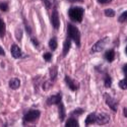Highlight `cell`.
<instances>
[{
  "mask_svg": "<svg viewBox=\"0 0 127 127\" xmlns=\"http://www.w3.org/2000/svg\"><path fill=\"white\" fill-rule=\"evenodd\" d=\"M70 48H71V41H70V38L67 37V39L64 41V44H63V54H62L63 57H65L67 55Z\"/></svg>",
  "mask_w": 127,
  "mask_h": 127,
  "instance_id": "obj_13",
  "label": "cell"
},
{
  "mask_svg": "<svg viewBox=\"0 0 127 127\" xmlns=\"http://www.w3.org/2000/svg\"><path fill=\"white\" fill-rule=\"evenodd\" d=\"M123 114H124L125 117H127V107H125V108L123 109Z\"/></svg>",
  "mask_w": 127,
  "mask_h": 127,
  "instance_id": "obj_34",
  "label": "cell"
},
{
  "mask_svg": "<svg viewBox=\"0 0 127 127\" xmlns=\"http://www.w3.org/2000/svg\"><path fill=\"white\" fill-rule=\"evenodd\" d=\"M60 102H62V95L61 93H58L57 95L54 96H51L47 99V105L48 106H52V105H57Z\"/></svg>",
  "mask_w": 127,
  "mask_h": 127,
  "instance_id": "obj_7",
  "label": "cell"
},
{
  "mask_svg": "<svg viewBox=\"0 0 127 127\" xmlns=\"http://www.w3.org/2000/svg\"><path fill=\"white\" fill-rule=\"evenodd\" d=\"M5 31H6V25L4 20L0 17V38H3L5 36Z\"/></svg>",
  "mask_w": 127,
  "mask_h": 127,
  "instance_id": "obj_19",
  "label": "cell"
},
{
  "mask_svg": "<svg viewBox=\"0 0 127 127\" xmlns=\"http://www.w3.org/2000/svg\"><path fill=\"white\" fill-rule=\"evenodd\" d=\"M43 58H44L45 61H47V62L51 61V59H52V53H50V52H46L45 54L43 55Z\"/></svg>",
  "mask_w": 127,
  "mask_h": 127,
  "instance_id": "obj_26",
  "label": "cell"
},
{
  "mask_svg": "<svg viewBox=\"0 0 127 127\" xmlns=\"http://www.w3.org/2000/svg\"><path fill=\"white\" fill-rule=\"evenodd\" d=\"M10 52H11V56L14 58V59H18L23 56V51L22 49H20L17 45L13 44L11 46V48H10Z\"/></svg>",
  "mask_w": 127,
  "mask_h": 127,
  "instance_id": "obj_9",
  "label": "cell"
},
{
  "mask_svg": "<svg viewBox=\"0 0 127 127\" xmlns=\"http://www.w3.org/2000/svg\"><path fill=\"white\" fill-rule=\"evenodd\" d=\"M42 1H43L44 5H45V7H46L47 9H49V8L51 7V2H50V0H42Z\"/></svg>",
  "mask_w": 127,
  "mask_h": 127,
  "instance_id": "obj_29",
  "label": "cell"
},
{
  "mask_svg": "<svg viewBox=\"0 0 127 127\" xmlns=\"http://www.w3.org/2000/svg\"><path fill=\"white\" fill-rule=\"evenodd\" d=\"M65 126H66V127H78L79 124H78V121H77L75 118L70 117V118L66 121Z\"/></svg>",
  "mask_w": 127,
  "mask_h": 127,
  "instance_id": "obj_17",
  "label": "cell"
},
{
  "mask_svg": "<svg viewBox=\"0 0 127 127\" xmlns=\"http://www.w3.org/2000/svg\"><path fill=\"white\" fill-rule=\"evenodd\" d=\"M105 101H106V104L109 106V108L113 111V112H117V108H118V101L114 99L113 97H111L110 95L108 94H105Z\"/></svg>",
  "mask_w": 127,
  "mask_h": 127,
  "instance_id": "obj_5",
  "label": "cell"
},
{
  "mask_svg": "<svg viewBox=\"0 0 127 127\" xmlns=\"http://www.w3.org/2000/svg\"><path fill=\"white\" fill-rule=\"evenodd\" d=\"M24 24H25V27H26V30H27V33H28L29 35H32V29H31V27L28 25L27 19H24Z\"/></svg>",
  "mask_w": 127,
  "mask_h": 127,
  "instance_id": "obj_27",
  "label": "cell"
},
{
  "mask_svg": "<svg viewBox=\"0 0 127 127\" xmlns=\"http://www.w3.org/2000/svg\"><path fill=\"white\" fill-rule=\"evenodd\" d=\"M113 1V0H98V2L100 4H109Z\"/></svg>",
  "mask_w": 127,
  "mask_h": 127,
  "instance_id": "obj_30",
  "label": "cell"
},
{
  "mask_svg": "<svg viewBox=\"0 0 127 127\" xmlns=\"http://www.w3.org/2000/svg\"><path fill=\"white\" fill-rule=\"evenodd\" d=\"M105 15L108 16V17L115 16V10H113V9H106L105 10Z\"/></svg>",
  "mask_w": 127,
  "mask_h": 127,
  "instance_id": "obj_25",
  "label": "cell"
},
{
  "mask_svg": "<svg viewBox=\"0 0 127 127\" xmlns=\"http://www.w3.org/2000/svg\"><path fill=\"white\" fill-rule=\"evenodd\" d=\"M20 87V80L18 78H11L9 80V88L11 90H17Z\"/></svg>",
  "mask_w": 127,
  "mask_h": 127,
  "instance_id": "obj_14",
  "label": "cell"
},
{
  "mask_svg": "<svg viewBox=\"0 0 127 127\" xmlns=\"http://www.w3.org/2000/svg\"><path fill=\"white\" fill-rule=\"evenodd\" d=\"M57 74H58V69L57 66H52L50 68V80L52 82H54L57 78Z\"/></svg>",
  "mask_w": 127,
  "mask_h": 127,
  "instance_id": "obj_16",
  "label": "cell"
},
{
  "mask_svg": "<svg viewBox=\"0 0 127 127\" xmlns=\"http://www.w3.org/2000/svg\"><path fill=\"white\" fill-rule=\"evenodd\" d=\"M83 113H84V110H83V109H81V108H76L74 111L71 113V115H72V116H79V115H81V114H83Z\"/></svg>",
  "mask_w": 127,
  "mask_h": 127,
  "instance_id": "obj_24",
  "label": "cell"
},
{
  "mask_svg": "<svg viewBox=\"0 0 127 127\" xmlns=\"http://www.w3.org/2000/svg\"><path fill=\"white\" fill-rule=\"evenodd\" d=\"M125 53H126V55H127V46H126V48H125Z\"/></svg>",
  "mask_w": 127,
  "mask_h": 127,
  "instance_id": "obj_35",
  "label": "cell"
},
{
  "mask_svg": "<svg viewBox=\"0 0 127 127\" xmlns=\"http://www.w3.org/2000/svg\"><path fill=\"white\" fill-rule=\"evenodd\" d=\"M118 86H119V88L121 90H127V77L126 76H125V78H123V79H121L119 81Z\"/></svg>",
  "mask_w": 127,
  "mask_h": 127,
  "instance_id": "obj_21",
  "label": "cell"
},
{
  "mask_svg": "<svg viewBox=\"0 0 127 127\" xmlns=\"http://www.w3.org/2000/svg\"><path fill=\"white\" fill-rule=\"evenodd\" d=\"M123 72H124V75L127 77V64H125L123 66Z\"/></svg>",
  "mask_w": 127,
  "mask_h": 127,
  "instance_id": "obj_32",
  "label": "cell"
},
{
  "mask_svg": "<svg viewBox=\"0 0 127 127\" xmlns=\"http://www.w3.org/2000/svg\"><path fill=\"white\" fill-rule=\"evenodd\" d=\"M41 115V112L39 110H29L23 117V120H24V125L26 126L27 123H33L35 121H37Z\"/></svg>",
  "mask_w": 127,
  "mask_h": 127,
  "instance_id": "obj_3",
  "label": "cell"
},
{
  "mask_svg": "<svg viewBox=\"0 0 127 127\" xmlns=\"http://www.w3.org/2000/svg\"><path fill=\"white\" fill-rule=\"evenodd\" d=\"M67 37L70 38V40L74 41L77 47H80V32L75 26L70 23L67 24Z\"/></svg>",
  "mask_w": 127,
  "mask_h": 127,
  "instance_id": "obj_2",
  "label": "cell"
},
{
  "mask_svg": "<svg viewBox=\"0 0 127 127\" xmlns=\"http://www.w3.org/2000/svg\"><path fill=\"white\" fill-rule=\"evenodd\" d=\"M105 59L108 62H112L115 59V51L113 49H110L105 52Z\"/></svg>",
  "mask_w": 127,
  "mask_h": 127,
  "instance_id": "obj_15",
  "label": "cell"
},
{
  "mask_svg": "<svg viewBox=\"0 0 127 127\" xmlns=\"http://www.w3.org/2000/svg\"><path fill=\"white\" fill-rule=\"evenodd\" d=\"M126 41H127V39H126Z\"/></svg>",
  "mask_w": 127,
  "mask_h": 127,
  "instance_id": "obj_36",
  "label": "cell"
},
{
  "mask_svg": "<svg viewBox=\"0 0 127 127\" xmlns=\"http://www.w3.org/2000/svg\"><path fill=\"white\" fill-rule=\"evenodd\" d=\"M58 106V113H59V119L60 121H64L65 117H66V113H65V108H64V105H63L62 102H60L59 104H57Z\"/></svg>",
  "mask_w": 127,
  "mask_h": 127,
  "instance_id": "obj_12",
  "label": "cell"
},
{
  "mask_svg": "<svg viewBox=\"0 0 127 127\" xmlns=\"http://www.w3.org/2000/svg\"><path fill=\"white\" fill-rule=\"evenodd\" d=\"M97 116H98L97 113H91V114H89L87 119H86V121H84L86 126H90V125H92L94 123H97Z\"/></svg>",
  "mask_w": 127,
  "mask_h": 127,
  "instance_id": "obj_11",
  "label": "cell"
},
{
  "mask_svg": "<svg viewBox=\"0 0 127 127\" xmlns=\"http://www.w3.org/2000/svg\"><path fill=\"white\" fill-rule=\"evenodd\" d=\"M104 83H105V88H107V89L111 88V86H112V78H111V76L109 74H106L105 75Z\"/></svg>",
  "mask_w": 127,
  "mask_h": 127,
  "instance_id": "obj_20",
  "label": "cell"
},
{
  "mask_svg": "<svg viewBox=\"0 0 127 127\" xmlns=\"http://www.w3.org/2000/svg\"><path fill=\"white\" fill-rule=\"evenodd\" d=\"M84 14V9L80 6H73L70 7L68 10V15L72 22L75 23H81Z\"/></svg>",
  "mask_w": 127,
  "mask_h": 127,
  "instance_id": "obj_1",
  "label": "cell"
},
{
  "mask_svg": "<svg viewBox=\"0 0 127 127\" xmlns=\"http://www.w3.org/2000/svg\"><path fill=\"white\" fill-rule=\"evenodd\" d=\"M109 121H110V116L107 113L98 114V116H97V123L99 125H105V124L109 123Z\"/></svg>",
  "mask_w": 127,
  "mask_h": 127,
  "instance_id": "obj_8",
  "label": "cell"
},
{
  "mask_svg": "<svg viewBox=\"0 0 127 127\" xmlns=\"http://www.w3.org/2000/svg\"><path fill=\"white\" fill-rule=\"evenodd\" d=\"M57 46H58V43H57V39L55 37L51 38V40L49 41V48L52 50V51H55L57 49Z\"/></svg>",
  "mask_w": 127,
  "mask_h": 127,
  "instance_id": "obj_18",
  "label": "cell"
},
{
  "mask_svg": "<svg viewBox=\"0 0 127 127\" xmlns=\"http://www.w3.org/2000/svg\"><path fill=\"white\" fill-rule=\"evenodd\" d=\"M64 80H65V83L67 84V87H68V88H69L71 91H73V92L77 91V89H78V83H77V82H75V81L73 80V79H72L70 76L65 75Z\"/></svg>",
  "mask_w": 127,
  "mask_h": 127,
  "instance_id": "obj_10",
  "label": "cell"
},
{
  "mask_svg": "<svg viewBox=\"0 0 127 127\" xmlns=\"http://www.w3.org/2000/svg\"><path fill=\"white\" fill-rule=\"evenodd\" d=\"M31 42H32V43H33V45H34L36 48H38V47H39V41H38L36 38L32 37V38H31Z\"/></svg>",
  "mask_w": 127,
  "mask_h": 127,
  "instance_id": "obj_28",
  "label": "cell"
},
{
  "mask_svg": "<svg viewBox=\"0 0 127 127\" xmlns=\"http://www.w3.org/2000/svg\"><path fill=\"white\" fill-rule=\"evenodd\" d=\"M109 39L106 37L104 39H101L99 40L96 44H95L93 47H92V53H98V52H102L104 50V48L106 47V45H107Z\"/></svg>",
  "mask_w": 127,
  "mask_h": 127,
  "instance_id": "obj_4",
  "label": "cell"
},
{
  "mask_svg": "<svg viewBox=\"0 0 127 127\" xmlns=\"http://www.w3.org/2000/svg\"><path fill=\"white\" fill-rule=\"evenodd\" d=\"M0 56H5V51L1 46H0Z\"/></svg>",
  "mask_w": 127,
  "mask_h": 127,
  "instance_id": "obj_31",
  "label": "cell"
},
{
  "mask_svg": "<svg viewBox=\"0 0 127 127\" xmlns=\"http://www.w3.org/2000/svg\"><path fill=\"white\" fill-rule=\"evenodd\" d=\"M8 9H9V5L7 2H5V1L0 2V10H1V11L6 12V11H8Z\"/></svg>",
  "mask_w": 127,
  "mask_h": 127,
  "instance_id": "obj_22",
  "label": "cell"
},
{
  "mask_svg": "<svg viewBox=\"0 0 127 127\" xmlns=\"http://www.w3.org/2000/svg\"><path fill=\"white\" fill-rule=\"evenodd\" d=\"M68 2H72V3H74V2H82L83 0H67Z\"/></svg>",
  "mask_w": 127,
  "mask_h": 127,
  "instance_id": "obj_33",
  "label": "cell"
},
{
  "mask_svg": "<svg viewBox=\"0 0 127 127\" xmlns=\"http://www.w3.org/2000/svg\"><path fill=\"white\" fill-rule=\"evenodd\" d=\"M51 24H52V27L54 28L56 31L60 27V19H59V14H58V10H57V5H55V8H54V10H53V12H52Z\"/></svg>",
  "mask_w": 127,
  "mask_h": 127,
  "instance_id": "obj_6",
  "label": "cell"
},
{
  "mask_svg": "<svg viewBox=\"0 0 127 127\" xmlns=\"http://www.w3.org/2000/svg\"><path fill=\"white\" fill-rule=\"evenodd\" d=\"M118 22L119 23H126L127 22V10L126 11H124L120 16H119V18H118Z\"/></svg>",
  "mask_w": 127,
  "mask_h": 127,
  "instance_id": "obj_23",
  "label": "cell"
}]
</instances>
